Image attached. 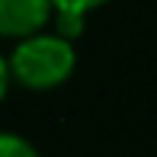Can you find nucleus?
Returning <instances> with one entry per match:
<instances>
[{
  "instance_id": "39448f33",
  "label": "nucleus",
  "mask_w": 157,
  "mask_h": 157,
  "mask_svg": "<svg viewBox=\"0 0 157 157\" xmlns=\"http://www.w3.org/2000/svg\"><path fill=\"white\" fill-rule=\"evenodd\" d=\"M10 64H6V55L3 52H0V99H3L6 96V90H10Z\"/></svg>"
},
{
  "instance_id": "7ed1b4c3",
  "label": "nucleus",
  "mask_w": 157,
  "mask_h": 157,
  "mask_svg": "<svg viewBox=\"0 0 157 157\" xmlns=\"http://www.w3.org/2000/svg\"><path fill=\"white\" fill-rule=\"evenodd\" d=\"M109 0H52V10H55V32L67 35V39H77V35L83 32V23H87V16L99 6H106Z\"/></svg>"
},
{
  "instance_id": "20e7f679",
  "label": "nucleus",
  "mask_w": 157,
  "mask_h": 157,
  "mask_svg": "<svg viewBox=\"0 0 157 157\" xmlns=\"http://www.w3.org/2000/svg\"><path fill=\"white\" fill-rule=\"evenodd\" d=\"M0 157H39V151L29 144V138L16 132H0Z\"/></svg>"
},
{
  "instance_id": "f257e3e1",
  "label": "nucleus",
  "mask_w": 157,
  "mask_h": 157,
  "mask_svg": "<svg viewBox=\"0 0 157 157\" xmlns=\"http://www.w3.org/2000/svg\"><path fill=\"white\" fill-rule=\"evenodd\" d=\"M10 64V80H16L26 90H55L64 80H71L77 67V48L74 39L42 29L35 35H26L13 45V52L6 55Z\"/></svg>"
},
{
  "instance_id": "f03ea898",
  "label": "nucleus",
  "mask_w": 157,
  "mask_h": 157,
  "mask_svg": "<svg viewBox=\"0 0 157 157\" xmlns=\"http://www.w3.org/2000/svg\"><path fill=\"white\" fill-rule=\"evenodd\" d=\"M55 19L52 0H0V39H26L48 29Z\"/></svg>"
}]
</instances>
